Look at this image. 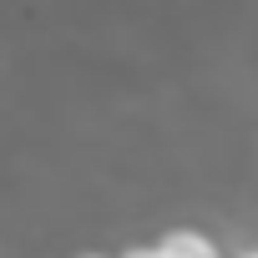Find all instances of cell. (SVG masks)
Returning a JSON list of instances; mask_svg holds the SVG:
<instances>
[{
    "label": "cell",
    "instance_id": "obj_1",
    "mask_svg": "<svg viewBox=\"0 0 258 258\" xmlns=\"http://www.w3.org/2000/svg\"><path fill=\"white\" fill-rule=\"evenodd\" d=\"M157 248H162V258H228L208 228H167L157 238Z\"/></svg>",
    "mask_w": 258,
    "mask_h": 258
},
{
    "label": "cell",
    "instance_id": "obj_4",
    "mask_svg": "<svg viewBox=\"0 0 258 258\" xmlns=\"http://www.w3.org/2000/svg\"><path fill=\"white\" fill-rule=\"evenodd\" d=\"M76 258H116V253H76Z\"/></svg>",
    "mask_w": 258,
    "mask_h": 258
},
{
    "label": "cell",
    "instance_id": "obj_2",
    "mask_svg": "<svg viewBox=\"0 0 258 258\" xmlns=\"http://www.w3.org/2000/svg\"><path fill=\"white\" fill-rule=\"evenodd\" d=\"M116 258H162V248L157 243H137V248H121Z\"/></svg>",
    "mask_w": 258,
    "mask_h": 258
},
{
    "label": "cell",
    "instance_id": "obj_3",
    "mask_svg": "<svg viewBox=\"0 0 258 258\" xmlns=\"http://www.w3.org/2000/svg\"><path fill=\"white\" fill-rule=\"evenodd\" d=\"M233 258H258V243H253V248H238Z\"/></svg>",
    "mask_w": 258,
    "mask_h": 258
}]
</instances>
